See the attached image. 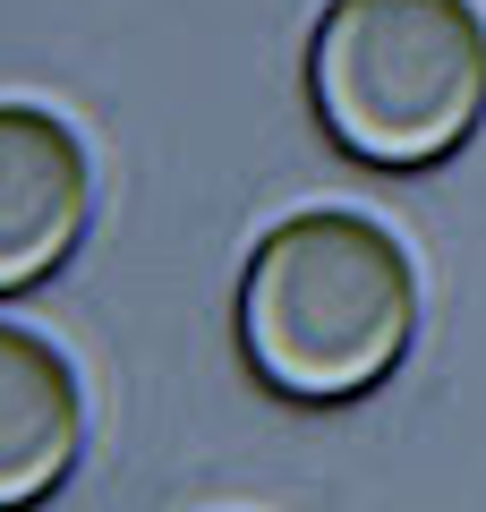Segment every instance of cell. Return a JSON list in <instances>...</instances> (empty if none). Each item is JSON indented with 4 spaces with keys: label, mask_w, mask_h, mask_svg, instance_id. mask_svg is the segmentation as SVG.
Listing matches in <instances>:
<instances>
[{
    "label": "cell",
    "mask_w": 486,
    "mask_h": 512,
    "mask_svg": "<svg viewBox=\"0 0 486 512\" xmlns=\"http://www.w3.org/2000/svg\"><path fill=\"white\" fill-rule=\"evenodd\" d=\"M418 342L410 248L376 214L316 205L273 222L239 265V359L299 410L367 402Z\"/></svg>",
    "instance_id": "obj_1"
},
{
    "label": "cell",
    "mask_w": 486,
    "mask_h": 512,
    "mask_svg": "<svg viewBox=\"0 0 486 512\" xmlns=\"http://www.w3.org/2000/svg\"><path fill=\"white\" fill-rule=\"evenodd\" d=\"M307 111L367 171H435L486 120V18L469 0H333L307 35Z\"/></svg>",
    "instance_id": "obj_2"
},
{
    "label": "cell",
    "mask_w": 486,
    "mask_h": 512,
    "mask_svg": "<svg viewBox=\"0 0 486 512\" xmlns=\"http://www.w3.org/2000/svg\"><path fill=\"white\" fill-rule=\"evenodd\" d=\"M94 222V163L43 103H0V299H26L77 256Z\"/></svg>",
    "instance_id": "obj_3"
},
{
    "label": "cell",
    "mask_w": 486,
    "mask_h": 512,
    "mask_svg": "<svg viewBox=\"0 0 486 512\" xmlns=\"http://www.w3.org/2000/svg\"><path fill=\"white\" fill-rule=\"evenodd\" d=\"M86 444V393L77 367L43 333L0 325V512H35L69 487Z\"/></svg>",
    "instance_id": "obj_4"
}]
</instances>
